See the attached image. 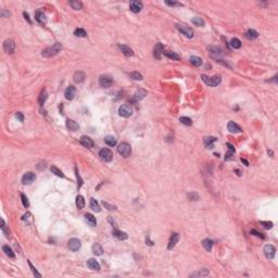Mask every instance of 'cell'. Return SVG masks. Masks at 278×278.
Instances as JSON below:
<instances>
[{
    "instance_id": "6da1fadb",
    "label": "cell",
    "mask_w": 278,
    "mask_h": 278,
    "mask_svg": "<svg viewBox=\"0 0 278 278\" xmlns=\"http://www.w3.org/2000/svg\"><path fill=\"white\" fill-rule=\"evenodd\" d=\"M62 50V45L60 42H55L54 45H52L51 47H48L46 49L42 50L41 52V55L44 58H51V57H54Z\"/></svg>"
},
{
    "instance_id": "7a4b0ae2",
    "label": "cell",
    "mask_w": 278,
    "mask_h": 278,
    "mask_svg": "<svg viewBox=\"0 0 278 278\" xmlns=\"http://www.w3.org/2000/svg\"><path fill=\"white\" fill-rule=\"evenodd\" d=\"M202 81L205 83L206 85L211 86V87H215V86L220 85V81H222V78H220V75H215L213 77H209L206 75H202Z\"/></svg>"
},
{
    "instance_id": "3957f363",
    "label": "cell",
    "mask_w": 278,
    "mask_h": 278,
    "mask_svg": "<svg viewBox=\"0 0 278 278\" xmlns=\"http://www.w3.org/2000/svg\"><path fill=\"white\" fill-rule=\"evenodd\" d=\"M117 151H118V153L121 154L122 157H128L131 154V148H130V146L127 142H122L118 146V148H117Z\"/></svg>"
},
{
    "instance_id": "277c9868",
    "label": "cell",
    "mask_w": 278,
    "mask_h": 278,
    "mask_svg": "<svg viewBox=\"0 0 278 278\" xmlns=\"http://www.w3.org/2000/svg\"><path fill=\"white\" fill-rule=\"evenodd\" d=\"M133 112H134V109L130 104H123L118 109V113L123 117H129L133 114Z\"/></svg>"
},
{
    "instance_id": "5b68a950",
    "label": "cell",
    "mask_w": 278,
    "mask_h": 278,
    "mask_svg": "<svg viewBox=\"0 0 278 278\" xmlns=\"http://www.w3.org/2000/svg\"><path fill=\"white\" fill-rule=\"evenodd\" d=\"M99 155H100V157H101L104 162H111L113 159V153L110 149L104 148V149H102V150H100Z\"/></svg>"
},
{
    "instance_id": "8992f818",
    "label": "cell",
    "mask_w": 278,
    "mask_h": 278,
    "mask_svg": "<svg viewBox=\"0 0 278 278\" xmlns=\"http://www.w3.org/2000/svg\"><path fill=\"white\" fill-rule=\"evenodd\" d=\"M176 27H177V29L186 37H188V38H192L193 37V31L190 27L186 26V25H180V24H177Z\"/></svg>"
},
{
    "instance_id": "52a82bcc",
    "label": "cell",
    "mask_w": 278,
    "mask_h": 278,
    "mask_svg": "<svg viewBox=\"0 0 278 278\" xmlns=\"http://www.w3.org/2000/svg\"><path fill=\"white\" fill-rule=\"evenodd\" d=\"M81 247V240L77 239V238H72L68 240V248L72 250V251H78Z\"/></svg>"
},
{
    "instance_id": "ba28073f",
    "label": "cell",
    "mask_w": 278,
    "mask_h": 278,
    "mask_svg": "<svg viewBox=\"0 0 278 278\" xmlns=\"http://www.w3.org/2000/svg\"><path fill=\"white\" fill-rule=\"evenodd\" d=\"M264 254L267 259H274L275 256V252H276V249L274 247L273 244H266L264 247Z\"/></svg>"
},
{
    "instance_id": "9c48e42d",
    "label": "cell",
    "mask_w": 278,
    "mask_h": 278,
    "mask_svg": "<svg viewBox=\"0 0 278 278\" xmlns=\"http://www.w3.org/2000/svg\"><path fill=\"white\" fill-rule=\"evenodd\" d=\"M35 179H36V175L31 172H28L26 174H24V176L22 177V183L23 185H31Z\"/></svg>"
},
{
    "instance_id": "30bf717a",
    "label": "cell",
    "mask_w": 278,
    "mask_h": 278,
    "mask_svg": "<svg viewBox=\"0 0 278 278\" xmlns=\"http://www.w3.org/2000/svg\"><path fill=\"white\" fill-rule=\"evenodd\" d=\"M3 49H5V51L8 52V53H13L14 50H15V44H14V41L11 40V39H7V40L3 42Z\"/></svg>"
},
{
    "instance_id": "8fae6325",
    "label": "cell",
    "mask_w": 278,
    "mask_h": 278,
    "mask_svg": "<svg viewBox=\"0 0 278 278\" xmlns=\"http://www.w3.org/2000/svg\"><path fill=\"white\" fill-rule=\"evenodd\" d=\"M129 8L134 13H138V12H140L141 9H142V3H141L140 1H136V0H134V1H130Z\"/></svg>"
},
{
    "instance_id": "7c38bea8",
    "label": "cell",
    "mask_w": 278,
    "mask_h": 278,
    "mask_svg": "<svg viewBox=\"0 0 278 278\" xmlns=\"http://www.w3.org/2000/svg\"><path fill=\"white\" fill-rule=\"evenodd\" d=\"M81 144L84 146V147H86V148H92L94 147V140L90 138V137H88V136H81Z\"/></svg>"
},
{
    "instance_id": "4fadbf2b",
    "label": "cell",
    "mask_w": 278,
    "mask_h": 278,
    "mask_svg": "<svg viewBox=\"0 0 278 278\" xmlns=\"http://www.w3.org/2000/svg\"><path fill=\"white\" fill-rule=\"evenodd\" d=\"M112 79L110 78L109 76H100V78H99V84H100V86L101 87H104V88H108V87H110V86L112 85Z\"/></svg>"
},
{
    "instance_id": "5bb4252c",
    "label": "cell",
    "mask_w": 278,
    "mask_h": 278,
    "mask_svg": "<svg viewBox=\"0 0 278 278\" xmlns=\"http://www.w3.org/2000/svg\"><path fill=\"white\" fill-rule=\"evenodd\" d=\"M178 239H179V235H178V233H172V236H170V241H168L167 249H168V250H172V249L176 246V243H177V241H178Z\"/></svg>"
},
{
    "instance_id": "9a60e30c",
    "label": "cell",
    "mask_w": 278,
    "mask_h": 278,
    "mask_svg": "<svg viewBox=\"0 0 278 278\" xmlns=\"http://www.w3.org/2000/svg\"><path fill=\"white\" fill-rule=\"evenodd\" d=\"M75 92H76V89L74 86H68L66 89H65V92H64V96L67 100H73L74 99V96H75Z\"/></svg>"
},
{
    "instance_id": "2e32d148",
    "label": "cell",
    "mask_w": 278,
    "mask_h": 278,
    "mask_svg": "<svg viewBox=\"0 0 278 278\" xmlns=\"http://www.w3.org/2000/svg\"><path fill=\"white\" fill-rule=\"evenodd\" d=\"M87 265L92 270H100V264L98 263V261H96L94 259H89L87 261Z\"/></svg>"
},
{
    "instance_id": "e0dca14e",
    "label": "cell",
    "mask_w": 278,
    "mask_h": 278,
    "mask_svg": "<svg viewBox=\"0 0 278 278\" xmlns=\"http://www.w3.org/2000/svg\"><path fill=\"white\" fill-rule=\"evenodd\" d=\"M227 128L230 133H241V128L240 126L236 124L235 122H229L228 125H227Z\"/></svg>"
},
{
    "instance_id": "ac0fdd59",
    "label": "cell",
    "mask_w": 278,
    "mask_h": 278,
    "mask_svg": "<svg viewBox=\"0 0 278 278\" xmlns=\"http://www.w3.org/2000/svg\"><path fill=\"white\" fill-rule=\"evenodd\" d=\"M118 49L121 50L123 53L125 54L126 57H131L133 54H134V51L130 49L128 46H125V45H118Z\"/></svg>"
},
{
    "instance_id": "d6986e66",
    "label": "cell",
    "mask_w": 278,
    "mask_h": 278,
    "mask_svg": "<svg viewBox=\"0 0 278 278\" xmlns=\"http://www.w3.org/2000/svg\"><path fill=\"white\" fill-rule=\"evenodd\" d=\"M147 96V91L144 89H139L136 91V94H134V101H140L142 100Z\"/></svg>"
},
{
    "instance_id": "ffe728a7",
    "label": "cell",
    "mask_w": 278,
    "mask_h": 278,
    "mask_svg": "<svg viewBox=\"0 0 278 278\" xmlns=\"http://www.w3.org/2000/svg\"><path fill=\"white\" fill-rule=\"evenodd\" d=\"M66 126L67 128L70 130H72V131H76L78 128H79V125L77 124L75 121H73V120H66Z\"/></svg>"
},
{
    "instance_id": "44dd1931",
    "label": "cell",
    "mask_w": 278,
    "mask_h": 278,
    "mask_svg": "<svg viewBox=\"0 0 278 278\" xmlns=\"http://www.w3.org/2000/svg\"><path fill=\"white\" fill-rule=\"evenodd\" d=\"M35 18H36L37 22L40 23V24H45L46 21H47L46 15L44 14V12H41V11H37L36 14H35Z\"/></svg>"
},
{
    "instance_id": "7402d4cb",
    "label": "cell",
    "mask_w": 278,
    "mask_h": 278,
    "mask_svg": "<svg viewBox=\"0 0 278 278\" xmlns=\"http://www.w3.org/2000/svg\"><path fill=\"white\" fill-rule=\"evenodd\" d=\"M164 52V48L161 44H157L155 48H154V57L157 59H161V54Z\"/></svg>"
},
{
    "instance_id": "603a6c76",
    "label": "cell",
    "mask_w": 278,
    "mask_h": 278,
    "mask_svg": "<svg viewBox=\"0 0 278 278\" xmlns=\"http://www.w3.org/2000/svg\"><path fill=\"white\" fill-rule=\"evenodd\" d=\"M73 78H74V81H75V83H81V81H84V79H85V74H84V72H81V71H77V72H75Z\"/></svg>"
},
{
    "instance_id": "cb8c5ba5",
    "label": "cell",
    "mask_w": 278,
    "mask_h": 278,
    "mask_svg": "<svg viewBox=\"0 0 278 278\" xmlns=\"http://www.w3.org/2000/svg\"><path fill=\"white\" fill-rule=\"evenodd\" d=\"M209 274H210V270H209V269L202 268L200 269L199 272H197V273H193L192 275H191V277H205Z\"/></svg>"
},
{
    "instance_id": "d4e9b609",
    "label": "cell",
    "mask_w": 278,
    "mask_h": 278,
    "mask_svg": "<svg viewBox=\"0 0 278 278\" xmlns=\"http://www.w3.org/2000/svg\"><path fill=\"white\" fill-rule=\"evenodd\" d=\"M85 220H86V222H87V223L90 225V226H96V224H97L96 217H94L92 214H90V213H87V214H85Z\"/></svg>"
},
{
    "instance_id": "484cf974",
    "label": "cell",
    "mask_w": 278,
    "mask_h": 278,
    "mask_svg": "<svg viewBox=\"0 0 278 278\" xmlns=\"http://www.w3.org/2000/svg\"><path fill=\"white\" fill-rule=\"evenodd\" d=\"M216 140H217V138H215V137H205L204 138V144L209 149H212L213 148V144L215 142Z\"/></svg>"
},
{
    "instance_id": "4316f807",
    "label": "cell",
    "mask_w": 278,
    "mask_h": 278,
    "mask_svg": "<svg viewBox=\"0 0 278 278\" xmlns=\"http://www.w3.org/2000/svg\"><path fill=\"white\" fill-rule=\"evenodd\" d=\"M246 37H247L248 39H250V40H253V39H255V38L259 37V33L256 31H254V29H249V31L246 33Z\"/></svg>"
},
{
    "instance_id": "83f0119b",
    "label": "cell",
    "mask_w": 278,
    "mask_h": 278,
    "mask_svg": "<svg viewBox=\"0 0 278 278\" xmlns=\"http://www.w3.org/2000/svg\"><path fill=\"white\" fill-rule=\"evenodd\" d=\"M202 246H203V248L205 249L206 251H211L212 248H213V241L211 239H204L202 241Z\"/></svg>"
},
{
    "instance_id": "f1b7e54d",
    "label": "cell",
    "mask_w": 278,
    "mask_h": 278,
    "mask_svg": "<svg viewBox=\"0 0 278 278\" xmlns=\"http://www.w3.org/2000/svg\"><path fill=\"white\" fill-rule=\"evenodd\" d=\"M113 236L118 238L120 240H125V239H127V235H126L125 233H123V231L117 230V229H114V230H113Z\"/></svg>"
},
{
    "instance_id": "f546056e",
    "label": "cell",
    "mask_w": 278,
    "mask_h": 278,
    "mask_svg": "<svg viewBox=\"0 0 278 278\" xmlns=\"http://www.w3.org/2000/svg\"><path fill=\"white\" fill-rule=\"evenodd\" d=\"M189 61H190V63H191L192 65H194V66H200L202 64V59L199 58V57H194V55L190 57Z\"/></svg>"
},
{
    "instance_id": "4dcf8cb0",
    "label": "cell",
    "mask_w": 278,
    "mask_h": 278,
    "mask_svg": "<svg viewBox=\"0 0 278 278\" xmlns=\"http://www.w3.org/2000/svg\"><path fill=\"white\" fill-rule=\"evenodd\" d=\"M92 252H94V254H96V255H101L103 253V249L99 243H94V246H92Z\"/></svg>"
},
{
    "instance_id": "1f68e13d",
    "label": "cell",
    "mask_w": 278,
    "mask_h": 278,
    "mask_svg": "<svg viewBox=\"0 0 278 278\" xmlns=\"http://www.w3.org/2000/svg\"><path fill=\"white\" fill-rule=\"evenodd\" d=\"M76 206L79 210H81L85 206V200H84L83 196H77L76 197Z\"/></svg>"
},
{
    "instance_id": "d6a6232c",
    "label": "cell",
    "mask_w": 278,
    "mask_h": 278,
    "mask_svg": "<svg viewBox=\"0 0 278 278\" xmlns=\"http://www.w3.org/2000/svg\"><path fill=\"white\" fill-rule=\"evenodd\" d=\"M104 141H105V144H108V146H110V147H113V146L116 144V139L114 138V137H112V136H107V137L104 138Z\"/></svg>"
},
{
    "instance_id": "836d02e7",
    "label": "cell",
    "mask_w": 278,
    "mask_h": 278,
    "mask_svg": "<svg viewBox=\"0 0 278 278\" xmlns=\"http://www.w3.org/2000/svg\"><path fill=\"white\" fill-rule=\"evenodd\" d=\"M70 5H71L74 10H81V8H83V3H81V1H77V0L70 1Z\"/></svg>"
},
{
    "instance_id": "e575fe53",
    "label": "cell",
    "mask_w": 278,
    "mask_h": 278,
    "mask_svg": "<svg viewBox=\"0 0 278 278\" xmlns=\"http://www.w3.org/2000/svg\"><path fill=\"white\" fill-rule=\"evenodd\" d=\"M163 54L166 55V57H168V58L173 59V60H179L180 59V57L176 52H172V51H164Z\"/></svg>"
},
{
    "instance_id": "d590c367",
    "label": "cell",
    "mask_w": 278,
    "mask_h": 278,
    "mask_svg": "<svg viewBox=\"0 0 278 278\" xmlns=\"http://www.w3.org/2000/svg\"><path fill=\"white\" fill-rule=\"evenodd\" d=\"M90 207L94 210V211L96 212H99L100 211V206H99V203L96 200H94V198H91L90 199Z\"/></svg>"
},
{
    "instance_id": "8d00e7d4",
    "label": "cell",
    "mask_w": 278,
    "mask_h": 278,
    "mask_svg": "<svg viewBox=\"0 0 278 278\" xmlns=\"http://www.w3.org/2000/svg\"><path fill=\"white\" fill-rule=\"evenodd\" d=\"M129 76H130V78H133V79H135V81H142V79H144L142 75H141L140 73H138V72L129 73Z\"/></svg>"
},
{
    "instance_id": "74e56055",
    "label": "cell",
    "mask_w": 278,
    "mask_h": 278,
    "mask_svg": "<svg viewBox=\"0 0 278 278\" xmlns=\"http://www.w3.org/2000/svg\"><path fill=\"white\" fill-rule=\"evenodd\" d=\"M46 100H47V91H46V90H42L40 96H39V98H38V102H39L40 105H44Z\"/></svg>"
},
{
    "instance_id": "f35d334b",
    "label": "cell",
    "mask_w": 278,
    "mask_h": 278,
    "mask_svg": "<svg viewBox=\"0 0 278 278\" xmlns=\"http://www.w3.org/2000/svg\"><path fill=\"white\" fill-rule=\"evenodd\" d=\"M230 45H231V47L235 48V49H239V48L241 47V41L239 40L238 38H233L231 41H230Z\"/></svg>"
},
{
    "instance_id": "ab89813d",
    "label": "cell",
    "mask_w": 278,
    "mask_h": 278,
    "mask_svg": "<svg viewBox=\"0 0 278 278\" xmlns=\"http://www.w3.org/2000/svg\"><path fill=\"white\" fill-rule=\"evenodd\" d=\"M3 251H5V253L7 254V255L9 256V257H14L15 256V254L13 253V251H12V249L9 247V246H3Z\"/></svg>"
},
{
    "instance_id": "60d3db41",
    "label": "cell",
    "mask_w": 278,
    "mask_h": 278,
    "mask_svg": "<svg viewBox=\"0 0 278 278\" xmlns=\"http://www.w3.org/2000/svg\"><path fill=\"white\" fill-rule=\"evenodd\" d=\"M74 35L77 37H86L87 36V33H86V31L83 29V28H77V29H75V31H74Z\"/></svg>"
},
{
    "instance_id": "b9f144b4",
    "label": "cell",
    "mask_w": 278,
    "mask_h": 278,
    "mask_svg": "<svg viewBox=\"0 0 278 278\" xmlns=\"http://www.w3.org/2000/svg\"><path fill=\"white\" fill-rule=\"evenodd\" d=\"M192 23L197 26H204V21L201 18H198V16L192 18Z\"/></svg>"
},
{
    "instance_id": "7bdbcfd3",
    "label": "cell",
    "mask_w": 278,
    "mask_h": 278,
    "mask_svg": "<svg viewBox=\"0 0 278 278\" xmlns=\"http://www.w3.org/2000/svg\"><path fill=\"white\" fill-rule=\"evenodd\" d=\"M207 50H209V51L211 52L212 55H214V54H220V48H217V47L209 46V47H207Z\"/></svg>"
},
{
    "instance_id": "ee69618b",
    "label": "cell",
    "mask_w": 278,
    "mask_h": 278,
    "mask_svg": "<svg viewBox=\"0 0 278 278\" xmlns=\"http://www.w3.org/2000/svg\"><path fill=\"white\" fill-rule=\"evenodd\" d=\"M51 172L53 173L54 175L59 176V177H62V178L64 177V174H63L61 170H59L58 167H55V166H51Z\"/></svg>"
},
{
    "instance_id": "f6af8a7d",
    "label": "cell",
    "mask_w": 278,
    "mask_h": 278,
    "mask_svg": "<svg viewBox=\"0 0 278 278\" xmlns=\"http://www.w3.org/2000/svg\"><path fill=\"white\" fill-rule=\"evenodd\" d=\"M180 122L184 124V125L186 126H190L191 124H192V121H191V118H189V117H186V116H183L180 117Z\"/></svg>"
},
{
    "instance_id": "bcb514c9",
    "label": "cell",
    "mask_w": 278,
    "mask_h": 278,
    "mask_svg": "<svg viewBox=\"0 0 278 278\" xmlns=\"http://www.w3.org/2000/svg\"><path fill=\"white\" fill-rule=\"evenodd\" d=\"M28 265H29V267H31V272H33V274L35 275V276H37V277H41V274H39L38 272H37V269L31 265V261H28Z\"/></svg>"
},
{
    "instance_id": "7dc6e473",
    "label": "cell",
    "mask_w": 278,
    "mask_h": 278,
    "mask_svg": "<svg viewBox=\"0 0 278 278\" xmlns=\"http://www.w3.org/2000/svg\"><path fill=\"white\" fill-rule=\"evenodd\" d=\"M21 198H22L23 205L25 206V207H28V206H29V202H28V200H27L26 196H25L24 193H22V194H21Z\"/></svg>"
},
{
    "instance_id": "c3c4849f",
    "label": "cell",
    "mask_w": 278,
    "mask_h": 278,
    "mask_svg": "<svg viewBox=\"0 0 278 278\" xmlns=\"http://www.w3.org/2000/svg\"><path fill=\"white\" fill-rule=\"evenodd\" d=\"M233 152H235V151L229 150V152H227V153H226V155H225V160H226V161L233 160Z\"/></svg>"
},
{
    "instance_id": "681fc988",
    "label": "cell",
    "mask_w": 278,
    "mask_h": 278,
    "mask_svg": "<svg viewBox=\"0 0 278 278\" xmlns=\"http://www.w3.org/2000/svg\"><path fill=\"white\" fill-rule=\"evenodd\" d=\"M165 3L167 5H170V7H181V3H179V2H176V1H165Z\"/></svg>"
},
{
    "instance_id": "f907efd6",
    "label": "cell",
    "mask_w": 278,
    "mask_h": 278,
    "mask_svg": "<svg viewBox=\"0 0 278 278\" xmlns=\"http://www.w3.org/2000/svg\"><path fill=\"white\" fill-rule=\"evenodd\" d=\"M188 198L190 200H192V201H197L198 199H199V196H198L196 192H191L188 194Z\"/></svg>"
},
{
    "instance_id": "816d5d0a",
    "label": "cell",
    "mask_w": 278,
    "mask_h": 278,
    "mask_svg": "<svg viewBox=\"0 0 278 278\" xmlns=\"http://www.w3.org/2000/svg\"><path fill=\"white\" fill-rule=\"evenodd\" d=\"M261 225H263L266 229H269L273 227V223L272 222H261Z\"/></svg>"
},
{
    "instance_id": "f5cc1de1",
    "label": "cell",
    "mask_w": 278,
    "mask_h": 278,
    "mask_svg": "<svg viewBox=\"0 0 278 278\" xmlns=\"http://www.w3.org/2000/svg\"><path fill=\"white\" fill-rule=\"evenodd\" d=\"M251 235H255L256 237H259V238H262V239H264V236H263V233H259V231H256L255 229H252L251 230Z\"/></svg>"
},
{
    "instance_id": "db71d44e",
    "label": "cell",
    "mask_w": 278,
    "mask_h": 278,
    "mask_svg": "<svg viewBox=\"0 0 278 278\" xmlns=\"http://www.w3.org/2000/svg\"><path fill=\"white\" fill-rule=\"evenodd\" d=\"M23 220H29V222H31L33 220V218H31V213H26V214H24L22 217Z\"/></svg>"
},
{
    "instance_id": "11a10c76",
    "label": "cell",
    "mask_w": 278,
    "mask_h": 278,
    "mask_svg": "<svg viewBox=\"0 0 278 278\" xmlns=\"http://www.w3.org/2000/svg\"><path fill=\"white\" fill-rule=\"evenodd\" d=\"M103 205L105 206V207H108L109 210H116V207L115 206H113V205H110L109 203H107V202H104L103 201Z\"/></svg>"
},
{
    "instance_id": "9f6ffc18",
    "label": "cell",
    "mask_w": 278,
    "mask_h": 278,
    "mask_svg": "<svg viewBox=\"0 0 278 278\" xmlns=\"http://www.w3.org/2000/svg\"><path fill=\"white\" fill-rule=\"evenodd\" d=\"M15 116H16V118H18V120L20 122H23V121H24V116H23L22 113H20V112L16 113V114H15Z\"/></svg>"
},
{
    "instance_id": "6f0895ef",
    "label": "cell",
    "mask_w": 278,
    "mask_h": 278,
    "mask_svg": "<svg viewBox=\"0 0 278 278\" xmlns=\"http://www.w3.org/2000/svg\"><path fill=\"white\" fill-rule=\"evenodd\" d=\"M23 15H24V18H25V20H27V22H28V23H29V24H31V18H29V15H28V14H27L26 12H24V13H23Z\"/></svg>"
},
{
    "instance_id": "680465c9",
    "label": "cell",
    "mask_w": 278,
    "mask_h": 278,
    "mask_svg": "<svg viewBox=\"0 0 278 278\" xmlns=\"http://www.w3.org/2000/svg\"><path fill=\"white\" fill-rule=\"evenodd\" d=\"M227 147H229V150H231V151H235V148L233 147V144H230L229 142L227 144Z\"/></svg>"
},
{
    "instance_id": "91938a15",
    "label": "cell",
    "mask_w": 278,
    "mask_h": 278,
    "mask_svg": "<svg viewBox=\"0 0 278 278\" xmlns=\"http://www.w3.org/2000/svg\"><path fill=\"white\" fill-rule=\"evenodd\" d=\"M241 161L243 162V163H244V164H246V165H247V166H249V163H248V161H247V160H244V159H243V157H242V159H241Z\"/></svg>"
}]
</instances>
